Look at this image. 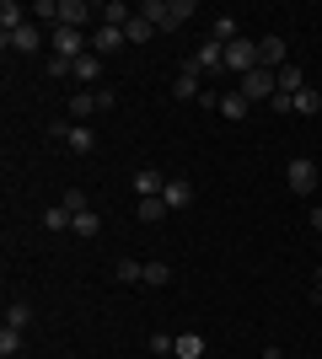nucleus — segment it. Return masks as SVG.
Returning <instances> with one entry per match:
<instances>
[{
    "mask_svg": "<svg viewBox=\"0 0 322 359\" xmlns=\"http://www.w3.org/2000/svg\"><path fill=\"white\" fill-rule=\"evenodd\" d=\"M92 16H97V11L86 6V0H60V27H76V32H81Z\"/></svg>",
    "mask_w": 322,
    "mask_h": 359,
    "instance_id": "obj_9",
    "label": "nucleus"
},
{
    "mask_svg": "<svg viewBox=\"0 0 322 359\" xmlns=\"http://www.w3.org/2000/svg\"><path fill=\"white\" fill-rule=\"evenodd\" d=\"M65 210L70 215H81V210H92V204H86V194H81V188H65V198H60Z\"/></svg>",
    "mask_w": 322,
    "mask_h": 359,
    "instance_id": "obj_30",
    "label": "nucleus"
},
{
    "mask_svg": "<svg viewBox=\"0 0 322 359\" xmlns=\"http://www.w3.org/2000/svg\"><path fill=\"white\" fill-rule=\"evenodd\" d=\"M236 91H242L247 102H269V97L279 91V75H274V70H263V65H258L253 75H242V86H236Z\"/></svg>",
    "mask_w": 322,
    "mask_h": 359,
    "instance_id": "obj_2",
    "label": "nucleus"
},
{
    "mask_svg": "<svg viewBox=\"0 0 322 359\" xmlns=\"http://www.w3.org/2000/svg\"><path fill=\"white\" fill-rule=\"evenodd\" d=\"M172 354H177V359H204V338H199V332H177Z\"/></svg>",
    "mask_w": 322,
    "mask_h": 359,
    "instance_id": "obj_18",
    "label": "nucleus"
},
{
    "mask_svg": "<svg viewBox=\"0 0 322 359\" xmlns=\"http://www.w3.org/2000/svg\"><path fill=\"white\" fill-rule=\"evenodd\" d=\"M161 359H167V354H161Z\"/></svg>",
    "mask_w": 322,
    "mask_h": 359,
    "instance_id": "obj_37",
    "label": "nucleus"
},
{
    "mask_svg": "<svg viewBox=\"0 0 322 359\" xmlns=\"http://www.w3.org/2000/svg\"><path fill=\"white\" fill-rule=\"evenodd\" d=\"M97 22H102V27H129L135 11H129L123 0H107V6H97Z\"/></svg>",
    "mask_w": 322,
    "mask_h": 359,
    "instance_id": "obj_14",
    "label": "nucleus"
},
{
    "mask_svg": "<svg viewBox=\"0 0 322 359\" xmlns=\"http://www.w3.org/2000/svg\"><path fill=\"white\" fill-rule=\"evenodd\" d=\"M311 231H317V236H322V204H317V210H311Z\"/></svg>",
    "mask_w": 322,
    "mask_h": 359,
    "instance_id": "obj_34",
    "label": "nucleus"
},
{
    "mask_svg": "<svg viewBox=\"0 0 322 359\" xmlns=\"http://www.w3.org/2000/svg\"><path fill=\"white\" fill-rule=\"evenodd\" d=\"M269 113H295V97H285V91H274V97H269Z\"/></svg>",
    "mask_w": 322,
    "mask_h": 359,
    "instance_id": "obj_31",
    "label": "nucleus"
},
{
    "mask_svg": "<svg viewBox=\"0 0 322 359\" xmlns=\"http://www.w3.org/2000/svg\"><path fill=\"white\" fill-rule=\"evenodd\" d=\"M113 279H119V285H145V263H135V257H119Z\"/></svg>",
    "mask_w": 322,
    "mask_h": 359,
    "instance_id": "obj_19",
    "label": "nucleus"
},
{
    "mask_svg": "<svg viewBox=\"0 0 322 359\" xmlns=\"http://www.w3.org/2000/svg\"><path fill=\"white\" fill-rule=\"evenodd\" d=\"M258 65L263 70H285V38H279V32H269V38H258Z\"/></svg>",
    "mask_w": 322,
    "mask_h": 359,
    "instance_id": "obj_7",
    "label": "nucleus"
},
{
    "mask_svg": "<svg viewBox=\"0 0 322 359\" xmlns=\"http://www.w3.org/2000/svg\"><path fill=\"white\" fill-rule=\"evenodd\" d=\"M258 359H263V354H258Z\"/></svg>",
    "mask_w": 322,
    "mask_h": 359,
    "instance_id": "obj_38",
    "label": "nucleus"
},
{
    "mask_svg": "<svg viewBox=\"0 0 322 359\" xmlns=\"http://www.w3.org/2000/svg\"><path fill=\"white\" fill-rule=\"evenodd\" d=\"M27 22H32L27 6H16V0H6V6H0V32H6V38H11L16 27H27Z\"/></svg>",
    "mask_w": 322,
    "mask_h": 359,
    "instance_id": "obj_15",
    "label": "nucleus"
},
{
    "mask_svg": "<svg viewBox=\"0 0 322 359\" xmlns=\"http://www.w3.org/2000/svg\"><path fill=\"white\" fill-rule=\"evenodd\" d=\"M295 113H307V118H317V113H322V97H317V91H301V97H295Z\"/></svg>",
    "mask_w": 322,
    "mask_h": 359,
    "instance_id": "obj_24",
    "label": "nucleus"
},
{
    "mask_svg": "<svg viewBox=\"0 0 322 359\" xmlns=\"http://www.w3.org/2000/svg\"><path fill=\"white\" fill-rule=\"evenodd\" d=\"M188 70H199V75H215V70H226V48L215 43V38H204L199 48H194V60H183Z\"/></svg>",
    "mask_w": 322,
    "mask_h": 359,
    "instance_id": "obj_4",
    "label": "nucleus"
},
{
    "mask_svg": "<svg viewBox=\"0 0 322 359\" xmlns=\"http://www.w3.org/2000/svg\"><path fill=\"white\" fill-rule=\"evenodd\" d=\"M194 11H199L194 0H145V6H140V16H145V22H151L156 32H172V27H183V22H188Z\"/></svg>",
    "mask_w": 322,
    "mask_h": 359,
    "instance_id": "obj_1",
    "label": "nucleus"
},
{
    "mask_svg": "<svg viewBox=\"0 0 322 359\" xmlns=\"http://www.w3.org/2000/svg\"><path fill=\"white\" fill-rule=\"evenodd\" d=\"M38 48H43V27L38 22H27V27H16L6 38V54H38Z\"/></svg>",
    "mask_w": 322,
    "mask_h": 359,
    "instance_id": "obj_6",
    "label": "nucleus"
},
{
    "mask_svg": "<svg viewBox=\"0 0 322 359\" xmlns=\"http://www.w3.org/2000/svg\"><path fill=\"white\" fill-rule=\"evenodd\" d=\"M123 43H129V38H123V27H102V22H97V32H92V54H119Z\"/></svg>",
    "mask_w": 322,
    "mask_h": 359,
    "instance_id": "obj_10",
    "label": "nucleus"
},
{
    "mask_svg": "<svg viewBox=\"0 0 322 359\" xmlns=\"http://www.w3.org/2000/svg\"><path fill=\"white\" fill-rule=\"evenodd\" d=\"M32 16H38V22H48V27H60V0H38V6H32Z\"/></svg>",
    "mask_w": 322,
    "mask_h": 359,
    "instance_id": "obj_28",
    "label": "nucleus"
},
{
    "mask_svg": "<svg viewBox=\"0 0 322 359\" xmlns=\"http://www.w3.org/2000/svg\"><path fill=\"white\" fill-rule=\"evenodd\" d=\"M161 204H167L172 215H177V210H188V204H194V182H183V177H172L167 188H161Z\"/></svg>",
    "mask_w": 322,
    "mask_h": 359,
    "instance_id": "obj_8",
    "label": "nucleus"
},
{
    "mask_svg": "<svg viewBox=\"0 0 322 359\" xmlns=\"http://www.w3.org/2000/svg\"><path fill=\"white\" fill-rule=\"evenodd\" d=\"M70 220H76V215L65 210V204H54V210L43 215V225H48V231H70Z\"/></svg>",
    "mask_w": 322,
    "mask_h": 359,
    "instance_id": "obj_26",
    "label": "nucleus"
},
{
    "mask_svg": "<svg viewBox=\"0 0 322 359\" xmlns=\"http://www.w3.org/2000/svg\"><path fill=\"white\" fill-rule=\"evenodd\" d=\"M172 91H177V102H199V97H204V75L183 65V75H177V86H172Z\"/></svg>",
    "mask_w": 322,
    "mask_h": 359,
    "instance_id": "obj_11",
    "label": "nucleus"
},
{
    "mask_svg": "<svg viewBox=\"0 0 322 359\" xmlns=\"http://www.w3.org/2000/svg\"><path fill=\"white\" fill-rule=\"evenodd\" d=\"M70 231H76V236H97V210H81L76 220H70Z\"/></svg>",
    "mask_w": 322,
    "mask_h": 359,
    "instance_id": "obj_27",
    "label": "nucleus"
},
{
    "mask_svg": "<svg viewBox=\"0 0 322 359\" xmlns=\"http://www.w3.org/2000/svg\"><path fill=\"white\" fill-rule=\"evenodd\" d=\"M172 344H177V338H167V332H156V338H151V354H156V359H161V354H172Z\"/></svg>",
    "mask_w": 322,
    "mask_h": 359,
    "instance_id": "obj_32",
    "label": "nucleus"
},
{
    "mask_svg": "<svg viewBox=\"0 0 322 359\" xmlns=\"http://www.w3.org/2000/svg\"><path fill=\"white\" fill-rule=\"evenodd\" d=\"M97 75H102V54H81L76 60V81L81 86H97Z\"/></svg>",
    "mask_w": 322,
    "mask_h": 359,
    "instance_id": "obj_17",
    "label": "nucleus"
},
{
    "mask_svg": "<svg viewBox=\"0 0 322 359\" xmlns=\"http://www.w3.org/2000/svg\"><path fill=\"white\" fill-rule=\"evenodd\" d=\"M226 70H236V75L258 70V38H236V43H226Z\"/></svg>",
    "mask_w": 322,
    "mask_h": 359,
    "instance_id": "obj_3",
    "label": "nucleus"
},
{
    "mask_svg": "<svg viewBox=\"0 0 322 359\" xmlns=\"http://www.w3.org/2000/svg\"><path fill=\"white\" fill-rule=\"evenodd\" d=\"M263 359H285V354H279V348H263Z\"/></svg>",
    "mask_w": 322,
    "mask_h": 359,
    "instance_id": "obj_35",
    "label": "nucleus"
},
{
    "mask_svg": "<svg viewBox=\"0 0 322 359\" xmlns=\"http://www.w3.org/2000/svg\"><path fill=\"white\" fill-rule=\"evenodd\" d=\"M317 252H322V236H317Z\"/></svg>",
    "mask_w": 322,
    "mask_h": 359,
    "instance_id": "obj_36",
    "label": "nucleus"
},
{
    "mask_svg": "<svg viewBox=\"0 0 322 359\" xmlns=\"http://www.w3.org/2000/svg\"><path fill=\"white\" fill-rule=\"evenodd\" d=\"M215 43L226 48V43H236V38H242V32H236V22H231V16H220V22H215V32H210Z\"/></svg>",
    "mask_w": 322,
    "mask_h": 359,
    "instance_id": "obj_23",
    "label": "nucleus"
},
{
    "mask_svg": "<svg viewBox=\"0 0 322 359\" xmlns=\"http://www.w3.org/2000/svg\"><path fill=\"white\" fill-rule=\"evenodd\" d=\"M145 285H151V290L172 285V269H167V263H145Z\"/></svg>",
    "mask_w": 322,
    "mask_h": 359,
    "instance_id": "obj_25",
    "label": "nucleus"
},
{
    "mask_svg": "<svg viewBox=\"0 0 322 359\" xmlns=\"http://www.w3.org/2000/svg\"><path fill=\"white\" fill-rule=\"evenodd\" d=\"M220 113H226V118H231V123H242V118H247V113H253V102H247L242 91H226V97H220Z\"/></svg>",
    "mask_w": 322,
    "mask_h": 359,
    "instance_id": "obj_16",
    "label": "nucleus"
},
{
    "mask_svg": "<svg viewBox=\"0 0 322 359\" xmlns=\"http://www.w3.org/2000/svg\"><path fill=\"white\" fill-rule=\"evenodd\" d=\"M167 204H161V198H140V220H145V225H156V220H167Z\"/></svg>",
    "mask_w": 322,
    "mask_h": 359,
    "instance_id": "obj_22",
    "label": "nucleus"
},
{
    "mask_svg": "<svg viewBox=\"0 0 322 359\" xmlns=\"http://www.w3.org/2000/svg\"><path fill=\"white\" fill-rule=\"evenodd\" d=\"M311 295H317V300H322V269H317V273H311Z\"/></svg>",
    "mask_w": 322,
    "mask_h": 359,
    "instance_id": "obj_33",
    "label": "nucleus"
},
{
    "mask_svg": "<svg viewBox=\"0 0 322 359\" xmlns=\"http://www.w3.org/2000/svg\"><path fill=\"white\" fill-rule=\"evenodd\" d=\"M6 327H16V332L32 327V306L27 300H11V306H6Z\"/></svg>",
    "mask_w": 322,
    "mask_h": 359,
    "instance_id": "obj_20",
    "label": "nucleus"
},
{
    "mask_svg": "<svg viewBox=\"0 0 322 359\" xmlns=\"http://www.w3.org/2000/svg\"><path fill=\"white\" fill-rule=\"evenodd\" d=\"M161 188H167V177H161L156 166H140L135 172V194L140 198H161Z\"/></svg>",
    "mask_w": 322,
    "mask_h": 359,
    "instance_id": "obj_13",
    "label": "nucleus"
},
{
    "mask_svg": "<svg viewBox=\"0 0 322 359\" xmlns=\"http://www.w3.org/2000/svg\"><path fill=\"white\" fill-rule=\"evenodd\" d=\"M0 354H6V359L22 354V332H16V327H0Z\"/></svg>",
    "mask_w": 322,
    "mask_h": 359,
    "instance_id": "obj_29",
    "label": "nucleus"
},
{
    "mask_svg": "<svg viewBox=\"0 0 322 359\" xmlns=\"http://www.w3.org/2000/svg\"><path fill=\"white\" fill-rule=\"evenodd\" d=\"M70 123H86L92 118V113H102V102H97V91H76V97H70Z\"/></svg>",
    "mask_w": 322,
    "mask_h": 359,
    "instance_id": "obj_12",
    "label": "nucleus"
},
{
    "mask_svg": "<svg viewBox=\"0 0 322 359\" xmlns=\"http://www.w3.org/2000/svg\"><path fill=\"white\" fill-rule=\"evenodd\" d=\"M285 182H290V194H311V188H317V166H311L307 156H295V161L285 166Z\"/></svg>",
    "mask_w": 322,
    "mask_h": 359,
    "instance_id": "obj_5",
    "label": "nucleus"
},
{
    "mask_svg": "<svg viewBox=\"0 0 322 359\" xmlns=\"http://www.w3.org/2000/svg\"><path fill=\"white\" fill-rule=\"evenodd\" d=\"M123 38H129V43H151V38H156V27H151V22H145V16L135 11V22L123 27Z\"/></svg>",
    "mask_w": 322,
    "mask_h": 359,
    "instance_id": "obj_21",
    "label": "nucleus"
}]
</instances>
